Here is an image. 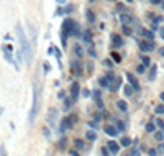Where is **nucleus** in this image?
<instances>
[{
    "label": "nucleus",
    "mask_w": 164,
    "mask_h": 156,
    "mask_svg": "<svg viewBox=\"0 0 164 156\" xmlns=\"http://www.w3.org/2000/svg\"><path fill=\"white\" fill-rule=\"evenodd\" d=\"M15 30H17V38H18V41H20V46H22L23 58H25L26 64H30V63H31V58H33L31 44H30L28 38H26V35H25V31H23V28H22V25H20V23L15 26Z\"/></svg>",
    "instance_id": "f257e3e1"
},
{
    "label": "nucleus",
    "mask_w": 164,
    "mask_h": 156,
    "mask_svg": "<svg viewBox=\"0 0 164 156\" xmlns=\"http://www.w3.org/2000/svg\"><path fill=\"white\" fill-rule=\"evenodd\" d=\"M39 99H41V89H39L38 82H33V105L30 110V117H28V123L33 125L36 120V115L39 112Z\"/></svg>",
    "instance_id": "f03ea898"
},
{
    "label": "nucleus",
    "mask_w": 164,
    "mask_h": 156,
    "mask_svg": "<svg viewBox=\"0 0 164 156\" xmlns=\"http://www.w3.org/2000/svg\"><path fill=\"white\" fill-rule=\"evenodd\" d=\"M2 51H4V58L8 61V63H15L13 58H12V53H13V46H12V44H4V46H2Z\"/></svg>",
    "instance_id": "7ed1b4c3"
},
{
    "label": "nucleus",
    "mask_w": 164,
    "mask_h": 156,
    "mask_svg": "<svg viewBox=\"0 0 164 156\" xmlns=\"http://www.w3.org/2000/svg\"><path fill=\"white\" fill-rule=\"evenodd\" d=\"M71 71L74 76H77V77H81L82 76V63L81 61H72L71 63Z\"/></svg>",
    "instance_id": "20e7f679"
},
{
    "label": "nucleus",
    "mask_w": 164,
    "mask_h": 156,
    "mask_svg": "<svg viewBox=\"0 0 164 156\" xmlns=\"http://www.w3.org/2000/svg\"><path fill=\"white\" fill-rule=\"evenodd\" d=\"M139 48L144 53H149V51H154L156 44H154V41H139Z\"/></svg>",
    "instance_id": "39448f33"
},
{
    "label": "nucleus",
    "mask_w": 164,
    "mask_h": 156,
    "mask_svg": "<svg viewBox=\"0 0 164 156\" xmlns=\"http://www.w3.org/2000/svg\"><path fill=\"white\" fill-rule=\"evenodd\" d=\"M125 76H126V79L130 81V85L133 87V90H135V92H138V90H139V82H138V79H136L133 74H130V72H126Z\"/></svg>",
    "instance_id": "423d86ee"
},
{
    "label": "nucleus",
    "mask_w": 164,
    "mask_h": 156,
    "mask_svg": "<svg viewBox=\"0 0 164 156\" xmlns=\"http://www.w3.org/2000/svg\"><path fill=\"white\" fill-rule=\"evenodd\" d=\"M120 23L123 26L131 25V23H133V17H131V15H128V13H120Z\"/></svg>",
    "instance_id": "0eeeda50"
},
{
    "label": "nucleus",
    "mask_w": 164,
    "mask_h": 156,
    "mask_svg": "<svg viewBox=\"0 0 164 156\" xmlns=\"http://www.w3.org/2000/svg\"><path fill=\"white\" fill-rule=\"evenodd\" d=\"M56 118H57V110L54 109V107H51V109L48 110V122H49L53 127H54V123H56Z\"/></svg>",
    "instance_id": "6e6552de"
},
{
    "label": "nucleus",
    "mask_w": 164,
    "mask_h": 156,
    "mask_svg": "<svg viewBox=\"0 0 164 156\" xmlns=\"http://www.w3.org/2000/svg\"><path fill=\"white\" fill-rule=\"evenodd\" d=\"M79 82H72L71 84V99L72 100H77V97H79Z\"/></svg>",
    "instance_id": "1a4fd4ad"
},
{
    "label": "nucleus",
    "mask_w": 164,
    "mask_h": 156,
    "mask_svg": "<svg viewBox=\"0 0 164 156\" xmlns=\"http://www.w3.org/2000/svg\"><path fill=\"white\" fill-rule=\"evenodd\" d=\"M72 122H71V118H62V122H61V127H59V130L61 131H66V130H69V128H72Z\"/></svg>",
    "instance_id": "9d476101"
},
{
    "label": "nucleus",
    "mask_w": 164,
    "mask_h": 156,
    "mask_svg": "<svg viewBox=\"0 0 164 156\" xmlns=\"http://www.w3.org/2000/svg\"><path fill=\"white\" fill-rule=\"evenodd\" d=\"M107 148H108V151H110L112 155H117V153L120 151V145H118L117 141H108L107 143Z\"/></svg>",
    "instance_id": "9b49d317"
},
{
    "label": "nucleus",
    "mask_w": 164,
    "mask_h": 156,
    "mask_svg": "<svg viewBox=\"0 0 164 156\" xmlns=\"http://www.w3.org/2000/svg\"><path fill=\"white\" fill-rule=\"evenodd\" d=\"M112 43H113V46L115 48H120V46H123V39H121V36L120 35H112Z\"/></svg>",
    "instance_id": "f8f14e48"
},
{
    "label": "nucleus",
    "mask_w": 164,
    "mask_h": 156,
    "mask_svg": "<svg viewBox=\"0 0 164 156\" xmlns=\"http://www.w3.org/2000/svg\"><path fill=\"white\" fill-rule=\"evenodd\" d=\"M104 131L107 133L108 136H117V135H118V130L113 127V125H107V127L104 128Z\"/></svg>",
    "instance_id": "ddd939ff"
},
{
    "label": "nucleus",
    "mask_w": 164,
    "mask_h": 156,
    "mask_svg": "<svg viewBox=\"0 0 164 156\" xmlns=\"http://www.w3.org/2000/svg\"><path fill=\"white\" fill-rule=\"evenodd\" d=\"M141 33H143V36L146 38V41H153V39H154V35H153L151 30H143Z\"/></svg>",
    "instance_id": "4468645a"
},
{
    "label": "nucleus",
    "mask_w": 164,
    "mask_h": 156,
    "mask_svg": "<svg viewBox=\"0 0 164 156\" xmlns=\"http://www.w3.org/2000/svg\"><path fill=\"white\" fill-rule=\"evenodd\" d=\"M156 71H157L156 64H153L151 69H149V74H148V79H149V81H154V79H156Z\"/></svg>",
    "instance_id": "2eb2a0df"
},
{
    "label": "nucleus",
    "mask_w": 164,
    "mask_h": 156,
    "mask_svg": "<svg viewBox=\"0 0 164 156\" xmlns=\"http://www.w3.org/2000/svg\"><path fill=\"white\" fill-rule=\"evenodd\" d=\"M72 50H74V53H75V56H77V58H82V54H84V50H82L81 44H74V48H72Z\"/></svg>",
    "instance_id": "dca6fc26"
},
{
    "label": "nucleus",
    "mask_w": 164,
    "mask_h": 156,
    "mask_svg": "<svg viewBox=\"0 0 164 156\" xmlns=\"http://www.w3.org/2000/svg\"><path fill=\"white\" fill-rule=\"evenodd\" d=\"M86 138L90 140V141H95V140H97V133H95L94 130H89V131L86 133Z\"/></svg>",
    "instance_id": "f3484780"
},
{
    "label": "nucleus",
    "mask_w": 164,
    "mask_h": 156,
    "mask_svg": "<svg viewBox=\"0 0 164 156\" xmlns=\"http://www.w3.org/2000/svg\"><path fill=\"white\" fill-rule=\"evenodd\" d=\"M117 107L121 110V112H126V110H128V105H126L125 100H118V102H117Z\"/></svg>",
    "instance_id": "a211bd4d"
},
{
    "label": "nucleus",
    "mask_w": 164,
    "mask_h": 156,
    "mask_svg": "<svg viewBox=\"0 0 164 156\" xmlns=\"http://www.w3.org/2000/svg\"><path fill=\"white\" fill-rule=\"evenodd\" d=\"M86 17H87V20H89L90 23H95V15H94L92 10H87L86 12Z\"/></svg>",
    "instance_id": "6ab92c4d"
},
{
    "label": "nucleus",
    "mask_w": 164,
    "mask_h": 156,
    "mask_svg": "<svg viewBox=\"0 0 164 156\" xmlns=\"http://www.w3.org/2000/svg\"><path fill=\"white\" fill-rule=\"evenodd\" d=\"M82 35H84V41H87V43L92 41V33H90L89 30H86V31L82 33Z\"/></svg>",
    "instance_id": "aec40b11"
},
{
    "label": "nucleus",
    "mask_w": 164,
    "mask_h": 156,
    "mask_svg": "<svg viewBox=\"0 0 164 156\" xmlns=\"http://www.w3.org/2000/svg\"><path fill=\"white\" fill-rule=\"evenodd\" d=\"M154 138H156V141H163V140H164V133H163V131H154Z\"/></svg>",
    "instance_id": "412c9836"
},
{
    "label": "nucleus",
    "mask_w": 164,
    "mask_h": 156,
    "mask_svg": "<svg viewBox=\"0 0 164 156\" xmlns=\"http://www.w3.org/2000/svg\"><path fill=\"white\" fill-rule=\"evenodd\" d=\"M141 63H143V66H146V68L151 66V59L148 56H141Z\"/></svg>",
    "instance_id": "4be33fe9"
},
{
    "label": "nucleus",
    "mask_w": 164,
    "mask_h": 156,
    "mask_svg": "<svg viewBox=\"0 0 164 156\" xmlns=\"http://www.w3.org/2000/svg\"><path fill=\"white\" fill-rule=\"evenodd\" d=\"M74 145H75V149H82L84 148V141H82V140H74Z\"/></svg>",
    "instance_id": "5701e85b"
},
{
    "label": "nucleus",
    "mask_w": 164,
    "mask_h": 156,
    "mask_svg": "<svg viewBox=\"0 0 164 156\" xmlns=\"http://www.w3.org/2000/svg\"><path fill=\"white\" fill-rule=\"evenodd\" d=\"M72 104H74V100H72V99H69V97H67V99L64 100V109H66V110H67V109H71V107H72Z\"/></svg>",
    "instance_id": "b1692460"
},
{
    "label": "nucleus",
    "mask_w": 164,
    "mask_h": 156,
    "mask_svg": "<svg viewBox=\"0 0 164 156\" xmlns=\"http://www.w3.org/2000/svg\"><path fill=\"white\" fill-rule=\"evenodd\" d=\"M131 145V140L128 138V136H123L121 138V146H130Z\"/></svg>",
    "instance_id": "393cba45"
},
{
    "label": "nucleus",
    "mask_w": 164,
    "mask_h": 156,
    "mask_svg": "<svg viewBox=\"0 0 164 156\" xmlns=\"http://www.w3.org/2000/svg\"><path fill=\"white\" fill-rule=\"evenodd\" d=\"M66 141H67L66 138H61L59 143H57V148H59V149H64V148H66Z\"/></svg>",
    "instance_id": "a878e982"
},
{
    "label": "nucleus",
    "mask_w": 164,
    "mask_h": 156,
    "mask_svg": "<svg viewBox=\"0 0 164 156\" xmlns=\"http://www.w3.org/2000/svg\"><path fill=\"white\" fill-rule=\"evenodd\" d=\"M144 130H146L148 133H153V131L156 130V128H154V123H148L146 127H144Z\"/></svg>",
    "instance_id": "bb28decb"
},
{
    "label": "nucleus",
    "mask_w": 164,
    "mask_h": 156,
    "mask_svg": "<svg viewBox=\"0 0 164 156\" xmlns=\"http://www.w3.org/2000/svg\"><path fill=\"white\" fill-rule=\"evenodd\" d=\"M123 90H125L126 95H131V94H133V87H131V85H125V87H123Z\"/></svg>",
    "instance_id": "cd10ccee"
},
{
    "label": "nucleus",
    "mask_w": 164,
    "mask_h": 156,
    "mask_svg": "<svg viewBox=\"0 0 164 156\" xmlns=\"http://www.w3.org/2000/svg\"><path fill=\"white\" fill-rule=\"evenodd\" d=\"M99 84L102 85V87H108V81H107L105 77H102V79H100V81H99Z\"/></svg>",
    "instance_id": "c85d7f7f"
},
{
    "label": "nucleus",
    "mask_w": 164,
    "mask_h": 156,
    "mask_svg": "<svg viewBox=\"0 0 164 156\" xmlns=\"http://www.w3.org/2000/svg\"><path fill=\"white\" fill-rule=\"evenodd\" d=\"M154 112H156L157 115H159V114H164V105H157L156 109H154Z\"/></svg>",
    "instance_id": "c756f323"
},
{
    "label": "nucleus",
    "mask_w": 164,
    "mask_h": 156,
    "mask_svg": "<svg viewBox=\"0 0 164 156\" xmlns=\"http://www.w3.org/2000/svg\"><path fill=\"white\" fill-rule=\"evenodd\" d=\"M0 156H7V148H5V145H0Z\"/></svg>",
    "instance_id": "7c9ffc66"
},
{
    "label": "nucleus",
    "mask_w": 164,
    "mask_h": 156,
    "mask_svg": "<svg viewBox=\"0 0 164 156\" xmlns=\"http://www.w3.org/2000/svg\"><path fill=\"white\" fill-rule=\"evenodd\" d=\"M100 153H102V156H108V155H110V151H108L107 146H104V148L100 149Z\"/></svg>",
    "instance_id": "2f4dec72"
},
{
    "label": "nucleus",
    "mask_w": 164,
    "mask_h": 156,
    "mask_svg": "<svg viewBox=\"0 0 164 156\" xmlns=\"http://www.w3.org/2000/svg\"><path fill=\"white\" fill-rule=\"evenodd\" d=\"M141 153H139V149L138 148H133L131 149V153H130V156H139Z\"/></svg>",
    "instance_id": "473e14b6"
},
{
    "label": "nucleus",
    "mask_w": 164,
    "mask_h": 156,
    "mask_svg": "<svg viewBox=\"0 0 164 156\" xmlns=\"http://www.w3.org/2000/svg\"><path fill=\"white\" fill-rule=\"evenodd\" d=\"M117 130L120 131V130H125V123L123 122H117Z\"/></svg>",
    "instance_id": "72a5a7b5"
},
{
    "label": "nucleus",
    "mask_w": 164,
    "mask_h": 156,
    "mask_svg": "<svg viewBox=\"0 0 164 156\" xmlns=\"http://www.w3.org/2000/svg\"><path fill=\"white\" fill-rule=\"evenodd\" d=\"M121 30H123V33H125L126 36H130V35H131V30H130V26H123Z\"/></svg>",
    "instance_id": "f704fd0d"
},
{
    "label": "nucleus",
    "mask_w": 164,
    "mask_h": 156,
    "mask_svg": "<svg viewBox=\"0 0 164 156\" xmlns=\"http://www.w3.org/2000/svg\"><path fill=\"white\" fill-rule=\"evenodd\" d=\"M112 58H113L115 61H117V63H120L121 61V58H120V54H117V53H112Z\"/></svg>",
    "instance_id": "c9c22d12"
},
{
    "label": "nucleus",
    "mask_w": 164,
    "mask_h": 156,
    "mask_svg": "<svg viewBox=\"0 0 164 156\" xmlns=\"http://www.w3.org/2000/svg\"><path fill=\"white\" fill-rule=\"evenodd\" d=\"M148 155H149V156H157V149H153V148H151L149 151H148Z\"/></svg>",
    "instance_id": "e433bc0d"
},
{
    "label": "nucleus",
    "mask_w": 164,
    "mask_h": 156,
    "mask_svg": "<svg viewBox=\"0 0 164 156\" xmlns=\"http://www.w3.org/2000/svg\"><path fill=\"white\" fill-rule=\"evenodd\" d=\"M156 125H157L159 128H164V122L161 120V118H157V120H156Z\"/></svg>",
    "instance_id": "4c0bfd02"
},
{
    "label": "nucleus",
    "mask_w": 164,
    "mask_h": 156,
    "mask_svg": "<svg viewBox=\"0 0 164 156\" xmlns=\"http://www.w3.org/2000/svg\"><path fill=\"white\" fill-rule=\"evenodd\" d=\"M94 99H95V102H97V100H100V92H99V90L94 92Z\"/></svg>",
    "instance_id": "58836bf2"
},
{
    "label": "nucleus",
    "mask_w": 164,
    "mask_h": 156,
    "mask_svg": "<svg viewBox=\"0 0 164 156\" xmlns=\"http://www.w3.org/2000/svg\"><path fill=\"white\" fill-rule=\"evenodd\" d=\"M104 66H107V68H112V61H110V59H105V61H104Z\"/></svg>",
    "instance_id": "ea45409f"
},
{
    "label": "nucleus",
    "mask_w": 164,
    "mask_h": 156,
    "mask_svg": "<svg viewBox=\"0 0 164 156\" xmlns=\"http://www.w3.org/2000/svg\"><path fill=\"white\" fill-rule=\"evenodd\" d=\"M157 153H159V155H163V153H164V145H159V146H157Z\"/></svg>",
    "instance_id": "a19ab883"
},
{
    "label": "nucleus",
    "mask_w": 164,
    "mask_h": 156,
    "mask_svg": "<svg viewBox=\"0 0 164 156\" xmlns=\"http://www.w3.org/2000/svg\"><path fill=\"white\" fill-rule=\"evenodd\" d=\"M62 13H64V8H56V15H62Z\"/></svg>",
    "instance_id": "79ce46f5"
},
{
    "label": "nucleus",
    "mask_w": 164,
    "mask_h": 156,
    "mask_svg": "<svg viewBox=\"0 0 164 156\" xmlns=\"http://www.w3.org/2000/svg\"><path fill=\"white\" fill-rule=\"evenodd\" d=\"M69 155H71V156H81V155L77 153V149H72V151H69Z\"/></svg>",
    "instance_id": "37998d69"
},
{
    "label": "nucleus",
    "mask_w": 164,
    "mask_h": 156,
    "mask_svg": "<svg viewBox=\"0 0 164 156\" xmlns=\"http://www.w3.org/2000/svg\"><path fill=\"white\" fill-rule=\"evenodd\" d=\"M117 10H120V12L125 10V5H123V4H118V5H117Z\"/></svg>",
    "instance_id": "c03bdc74"
},
{
    "label": "nucleus",
    "mask_w": 164,
    "mask_h": 156,
    "mask_svg": "<svg viewBox=\"0 0 164 156\" xmlns=\"http://www.w3.org/2000/svg\"><path fill=\"white\" fill-rule=\"evenodd\" d=\"M136 71H138L139 74H141V72H144V66H138V68H136Z\"/></svg>",
    "instance_id": "a18cd8bd"
},
{
    "label": "nucleus",
    "mask_w": 164,
    "mask_h": 156,
    "mask_svg": "<svg viewBox=\"0 0 164 156\" xmlns=\"http://www.w3.org/2000/svg\"><path fill=\"white\" fill-rule=\"evenodd\" d=\"M72 8H74V7H72V5H69L67 8H64V12H66V13H71V12H72Z\"/></svg>",
    "instance_id": "49530a36"
},
{
    "label": "nucleus",
    "mask_w": 164,
    "mask_h": 156,
    "mask_svg": "<svg viewBox=\"0 0 164 156\" xmlns=\"http://www.w3.org/2000/svg\"><path fill=\"white\" fill-rule=\"evenodd\" d=\"M89 54H90V56H97V53H95L94 48H90V50H89Z\"/></svg>",
    "instance_id": "de8ad7c7"
},
{
    "label": "nucleus",
    "mask_w": 164,
    "mask_h": 156,
    "mask_svg": "<svg viewBox=\"0 0 164 156\" xmlns=\"http://www.w3.org/2000/svg\"><path fill=\"white\" fill-rule=\"evenodd\" d=\"M151 4H159V5H163L164 2H163V0H151Z\"/></svg>",
    "instance_id": "09e8293b"
},
{
    "label": "nucleus",
    "mask_w": 164,
    "mask_h": 156,
    "mask_svg": "<svg viewBox=\"0 0 164 156\" xmlns=\"http://www.w3.org/2000/svg\"><path fill=\"white\" fill-rule=\"evenodd\" d=\"M54 54H56V58H61V53H59V51H57V48H56V50H54Z\"/></svg>",
    "instance_id": "8fccbe9b"
},
{
    "label": "nucleus",
    "mask_w": 164,
    "mask_h": 156,
    "mask_svg": "<svg viewBox=\"0 0 164 156\" xmlns=\"http://www.w3.org/2000/svg\"><path fill=\"white\" fill-rule=\"evenodd\" d=\"M100 118H102V115H100V114H95V122H99Z\"/></svg>",
    "instance_id": "3c124183"
},
{
    "label": "nucleus",
    "mask_w": 164,
    "mask_h": 156,
    "mask_svg": "<svg viewBox=\"0 0 164 156\" xmlns=\"http://www.w3.org/2000/svg\"><path fill=\"white\" fill-rule=\"evenodd\" d=\"M159 35H161V38L164 39V28H161V30H159Z\"/></svg>",
    "instance_id": "603ef678"
},
{
    "label": "nucleus",
    "mask_w": 164,
    "mask_h": 156,
    "mask_svg": "<svg viewBox=\"0 0 164 156\" xmlns=\"http://www.w3.org/2000/svg\"><path fill=\"white\" fill-rule=\"evenodd\" d=\"M159 53H161V56H164V48H161V50H159Z\"/></svg>",
    "instance_id": "864d4df0"
},
{
    "label": "nucleus",
    "mask_w": 164,
    "mask_h": 156,
    "mask_svg": "<svg viewBox=\"0 0 164 156\" xmlns=\"http://www.w3.org/2000/svg\"><path fill=\"white\" fill-rule=\"evenodd\" d=\"M161 100H163V102H164V92L161 94Z\"/></svg>",
    "instance_id": "5fc2aeb1"
},
{
    "label": "nucleus",
    "mask_w": 164,
    "mask_h": 156,
    "mask_svg": "<svg viewBox=\"0 0 164 156\" xmlns=\"http://www.w3.org/2000/svg\"><path fill=\"white\" fill-rule=\"evenodd\" d=\"M57 2H59V4H64V2H66V0H57Z\"/></svg>",
    "instance_id": "6e6d98bb"
},
{
    "label": "nucleus",
    "mask_w": 164,
    "mask_h": 156,
    "mask_svg": "<svg viewBox=\"0 0 164 156\" xmlns=\"http://www.w3.org/2000/svg\"><path fill=\"white\" fill-rule=\"evenodd\" d=\"M2 114H4V109H2V107H0V115H2Z\"/></svg>",
    "instance_id": "4d7b16f0"
},
{
    "label": "nucleus",
    "mask_w": 164,
    "mask_h": 156,
    "mask_svg": "<svg viewBox=\"0 0 164 156\" xmlns=\"http://www.w3.org/2000/svg\"><path fill=\"white\" fill-rule=\"evenodd\" d=\"M89 2H95V0H89Z\"/></svg>",
    "instance_id": "13d9d810"
},
{
    "label": "nucleus",
    "mask_w": 164,
    "mask_h": 156,
    "mask_svg": "<svg viewBox=\"0 0 164 156\" xmlns=\"http://www.w3.org/2000/svg\"><path fill=\"white\" fill-rule=\"evenodd\" d=\"M126 2H131V0H126Z\"/></svg>",
    "instance_id": "bf43d9fd"
}]
</instances>
